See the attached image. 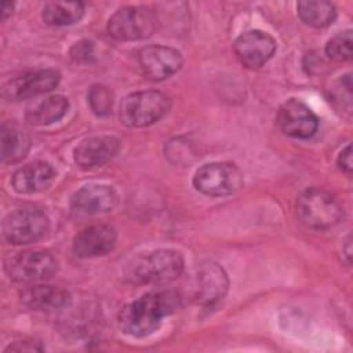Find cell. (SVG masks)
<instances>
[{
	"label": "cell",
	"instance_id": "cell-1",
	"mask_svg": "<svg viewBox=\"0 0 353 353\" xmlns=\"http://www.w3.org/2000/svg\"><path fill=\"white\" fill-rule=\"evenodd\" d=\"M179 306L181 298L174 291L149 292L121 309L119 324L124 334L143 338L154 332L163 319L176 312Z\"/></svg>",
	"mask_w": 353,
	"mask_h": 353
},
{
	"label": "cell",
	"instance_id": "cell-2",
	"mask_svg": "<svg viewBox=\"0 0 353 353\" xmlns=\"http://www.w3.org/2000/svg\"><path fill=\"white\" fill-rule=\"evenodd\" d=\"M183 270V258L174 250H156L134 258L125 268L132 284H163L175 280Z\"/></svg>",
	"mask_w": 353,
	"mask_h": 353
},
{
	"label": "cell",
	"instance_id": "cell-3",
	"mask_svg": "<svg viewBox=\"0 0 353 353\" xmlns=\"http://www.w3.org/2000/svg\"><path fill=\"white\" fill-rule=\"evenodd\" d=\"M295 210L299 222L314 230L330 229L343 216V210L335 196L321 188H309L302 192Z\"/></svg>",
	"mask_w": 353,
	"mask_h": 353
},
{
	"label": "cell",
	"instance_id": "cell-4",
	"mask_svg": "<svg viewBox=\"0 0 353 353\" xmlns=\"http://www.w3.org/2000/svg\"><path fill=\"white\" fill-rule=\"evenodd\" d=\"M168 98L154 90L137 91L127 95L120 103V121L127 127H148L160 120L168 110Z\"/></svg>",
	"mask_w": 353,
	"mask_h": 353
},
{
	"label": "cell",
	"instance_id": "cell-5",
	"mask_svg": "<svg viewBox=\"0 0 353 353\" xmlns=\"http://www.w3.org/2000/svg\"><path fill=\"white\" fill-rule=\"evenodd\" d=\"M156 28V14L146 7L138 6L119 8L108 22L109 36L119 41L146 39L154 33Z\"/></svg>",
	"mask_w": 353,
	"mask_h": 353
},
{
	"label": "cell",
	"instance_id": "cell-6",
	"mask_svg": "<svg viewBox=\"0 0 353 353\" xmlns=\"http://www.w3.org/2000/svg\"><path fill=\"white\" fill-rule=\"evenodd\" d=\"M244 183L243 174L232 163H210L200 167L194 176V188L207 196H228L237 192Z\"/></svg>",
	"mask_w": 353,
	"mask_h": 353
},
{
	"label": "cell",
	"instance_id": "cell-7",
	"mask_svg": "<svg viewBox=\"0 0 353 353\" xmlns=\"http://www.w3.org/2000/svg\"><path fill=\"white\" fill-rule=\"evenodd\" d=\"M48 229L47 215L36 207H21L3 221V236L11 244H28L39 240Z\"/></svg>",
	"mask_w": 353,
	"mask_h": 353
},
{
	"label": "cell",
	"instance_id": "cell-8",
	"mask_svg": "<svg viewBox=\"0 0 353 353\" xmlns=\"http://www.w3.org/2000/svg\"><path fill=\"white\" fill-rule=\"evenodd\" d=\"M6 272L17 283L50 279L58 269L57 259L47 251H23L6 261Z\"/></svg>",
	"mask_w": 353,
	"mask_h": 353
},
{
	"label": "cell",
	"instance_id": "cell-9",
	"mask_svg": "<svg viewBox=\"0 0 353 353\" xmlns=\"http://www.w3.org/2000/svg\"><path fill=\"white\" fill-rule=\"evenodd\" d=\"M59 73L54 69H36L26 72L3 87V97L10 101H21L52 91L59 83Z\"/></svg>",
	"mask_w": 353,
	"mask_h": 353
},
{
	"label": "cell",
	"instance_id": "cell-10",
	"mask_svg": "<svg viewBox=\"0 0 353 353\" xmlns=\"http://www.w3.org/2000/svg\"><path fill=\"white\" fill-rule=\"evenodd\" d=\"M233 51L244 66L256 69L273 57L276 40L262 30H248L234 40Z\"/></svg>",
	"mask_w": 353,
	"mask_h": 353
},
{
	"label": "cell",
	"instance_id": "cell-11",
	"mask_svg": "<svg viewBox=\"0 0 353 353\" xmlns=\"http://www.w3.org/2000/svg\"><path fill=\"white\" fill-rule=\"evenodd\" d=\"M277 121L285 135L301 139L313 137L319 128L316 114L298 99H290L280 108Z\"/></svg>",
	"mask_w": 353,
	"mask_h": 353
},
{
	"label": "cell",
	"instance_id": "cell-12",
	"mask_svg": "<svg viewBox=\"0 0 353 353\" xmlns=\"http://www.w3.org/2000/svg\"><path fill=\"white\" fill-rule=\"evenodd\" d=\"M138 59L143 74L152 80L168 79L182 68L183 62L179 51L159 44L141 50Z\"/></svg>",
	"mask_w": 353,
	"mask_h": 353
},
{
	"label": "cell",
	"instance_id": "cell-13",
	"mask_svg": "<svg viewBox=\"0 0 353 353\" xmlns=\"http://www.w3.org/2000/svg\"><path fill=\"white\" fill-rule=\"evenodd\" d=\"M117 204V194L108 185H87L70 199V211L76 216H91L112 211Z\"/></svg>",
	"mask_w": 353,
	"mask_h": 353
},
{
	"label": "cell",
	"instance_id": "cell-14",
	"mask_svg": "<svg viewBox=\"0 0 353 353\" xmlns=\"http://www.w3.org/2000/svg\"><path fill=\"white\" fill-rule=\"evenodd\" d=\"M193 285L196 301L204 306H211L225 296L229 280L223 269L210 261L197 266Z\"/></svg>",
	"mask_w": 353,
	"mask_h": 353
},
{
	"label": "cell",
	"instance_id": "cell-15",
	"mask_svg": "<svg viewBox=\"0 0 353 353\" xmlns=\"http://www.w3.org/2000/svg\"><path fill=\"white\" fill-rule=\"evenodd\" d=\"M120 142L110 135H101L84 139L74 149V161L83 170L101 167L110 161L119 152Z\"/></svg>",
	"mask_w": 353,
	"mask_h": 353
},
{
	"label": "cell",
	"instance_id": "cell-16",
	"mask_svg": "<svg viewBox=\"0 0 353 353\" xmlns=\"http://www.w3.org/2000/svg\"><path fill=\"white\" fill-rule=\"evenodd\" d=\"M116 232L108 225H92L76 234L73 252L80 258L106 255L116 245Z\"/></svg>",
	"mask_w": 353,
	"mask_h": 353
},
{
	"label": "cell",
	"instance_id": "cell-17",
	"mask_svg": "<svg viewBox=\"0 0 353 353\" xmlns=\"http://www.w3.org/2000/svg\"><path fill=\"white\" fill-rule=\"evenodd\" d=\"M19 298L26 307L39 312L61 310L70 303V294L57 285L28 287L21 292Z\"/></svg>",
	"mask_w": 353,
	"mask_h": 353
},
{
	"label": "cell",
	"instance_id": "cell-18",
	"mask_svg": "<svg viewBox=\"0 0 353 353\" xmlns=\"http://www.w3.org/2000/svg\"><path fill=\"white\" fill-rule=\"evenodd\" d=\"M55 171L46 161H33L19 170L12 175V188L18 193L30 194L47 189L54 181Z\"/></svg>",
	"mask_w": 353,
	"mask_h": 353
},
{
	"label": "cell",
	"instance_id": "cell-19",
	"mask_svg": "<svg viewBox=\"0 0 353 353\" xmlns=\"http://www.w3.org/2000/svg\"><path fill=\"white\" fill-rule=\"evenodd\" d=\"M30 149V139L23 130L11 123H3L0 132V154L3 163L22 160Z\"/></svg>",
	"mask_w": 353,
	"mask_h": 353
},
{
	"label": "cell",
	"instance_id": "cell-20",
	"mask_svg": "<svg viewBox=\"0 0 353 353\" xmlns=\"http://www.w3.org/2000/svg\"><path fill=\"white\" fill-rule=\"evenodd\" d=\"M68 109V98L63 95H52L30 108L26 112V120L33 125H48L62 119Z\"/></svg>",
	"mask_w": 353,
	"mask_h": 353
},
{
	"label": "cell",
	"instance_id": "cell-21",
	"mask_svg": "<svg viewBox=\"0 0 353 353\" xmlns=\"http://www.w3.org/2000/svg\"><path fill=\"white\" fill-rule=\"evenodd\" d=\"M298 15L302 22L312 28H327L334 22L336 11L330 1L310 0L298 3Z\"/></svg>",
	"mask_w": 353,
	"mask_h": 353
},
{
	"label": "cell",
	"instance_id": "cell-22",
	"mask_svg": "<svg viewBox=\"0 0 353 353\" xmlns=\"http://www.w3.org/2000/svg\"><path fill=\"white\" fill-rule=\"evenodd\" d=\"M84 12V4L80 1H52L41 12L46 23L51 26H66L77 22Z\"/></svg>",
	"mask_w": 353,
	"mask_h": 353
},
{
	"label": "cell",
	"instance_id": "cell-23",
	"mask_svg": "<svg viewBox=\"0 0 353 353\" xmlns=\"http://www.w3.org/2000/svg\"><path fill=\"white\" fill-rule=\"evenodd\" d=\"M325 54L334 61H349L352 58V30L335 34L325 46Z\"/></svg>",
	"mask_w": 353,
	"mask_h": 353
},
{
	"label": "cell",
	"instance_id": "cell-24",
	"mask_svg": "<svg viewBox=\"0 0 353 353\" xmlns=\"http://www.w3.org/2000/svg\"><path fill=\"white\" fill-rule=\"evenodd\" d=\"M330 101L339 110H346L350 113L352 109V80L350 74L341 76L331 87Z\"/></svg>",
	"mask_w": 353,
	"mask_h": 353
},
{
	"label": "cell",
	"instance_id": "cell-25",
	"mask_svg": "<svg viewBox=\"0 0 353 353\" xmlns=\"http://www.w3.org/2000/svg\"><path fill=\"white\" fill-rule=\"evenodd\" d=\"M88 103L91 110L97 116H108L112 112L113 95L108 87L101 84H94L88 91Z\"/></svg>",
	"mask_w": 353,
	"mask_h": 353
},
{
	"label": "cell",
	"instance_id": "cell-26",
	"mask_svg": "<svg viewBox=\"0 0 353 353\" xmlns=\"http://www.w3.org/2000/svg\"><path fill=\"white\" fill-rule=\"evenodd\" d=\"M70 58L79 63H87L94 59V43L91 40H80L72 46L69 51Z\"/></svg>",
	"mask_w": 353,
	"mask_h": 353
},
{
	"label": "cell",
	"instance_id": "cell-27",
	"mask_svg": "<svg viewBox=\"0 0 353 353\" xmlns=\"http://www.w3.org/2000/svg\"><path fill=\"white\" fill-rule=\"evenodd\" d=\"M43 350V346L39 345V342L34 341H18L12 345L7 346L4 349V353L7 352H40Z\"/></svg>",
	"mask_w": 353,
	"mask_h": 353
},
{
	"label": "cell",
	"instance_id": "cell-28",
	"mask_svg": "<svg viewBox=\"0 0 353 353\" xmlns=\"http://www.w3.org/2000/svg\"><path fill=\"white\" fill-rule=\"evenodd\" d=\"M338 165L347 175L352 174V146H350V143H347L345 146V149H342V152L339 153Z\"/></svg>",
	"mask_w": 353,
	"mask_h": 353
},
{
	"label": "cell",
	"instance_id": "cell-29",
	"mask_svg": "<svg viewBox=\"0 0 353 353\" xmlns=\"http://www.w3.org/2000/svg\"><path fill=\"white\" fill-rule=\"evenodd\" d=\"M12 7H14V4L11 1H4L1 4V19H6L8 15H11Z\"/></svg>",
	"mask_w": 353,
	"mask_h": 353
}]
</instances>
